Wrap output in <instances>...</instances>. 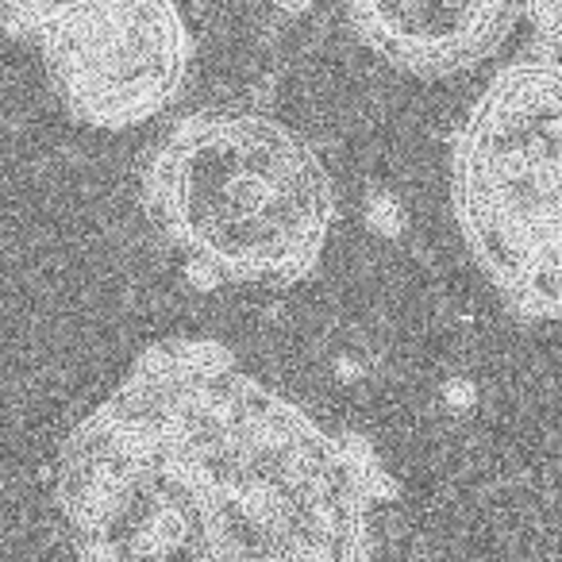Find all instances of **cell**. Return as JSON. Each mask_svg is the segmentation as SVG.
Segmentation results:
<instances>
[{
	"mask_svg": "<svg viewBox=\"0 0 562 562\" xmlns=\"http://www.w3.org/2000/svg\"><path fill=\"white\" fill-rule=\"evenodd\" d=\"M397 497L359 431H331L204 336L150 344L58 447L78 559L355 562Z\"/></svg>",
	"mask_w": 562,
	"mask_h": 562,
	"instance_id": "1",
	"label": "cell"
},
{
	"mask_svg": "<svg viewBox=\"0 0 562 562\" xmlns=\"http://www.w3.org/2000/svg\"><path fill=\"white\" fill-rule=\"evenodd\" d=\"M273 9L281 12V16H301V12H308L316 4V0H270Z\"/></svg>",
	"mask_w": 562,
	"mask_h": 562,
	"instance_id": "10",
	"label": "cell"
},
{
	"mask_svg": "<svg viewBox=\"0 0 562 562\" xmlns=\"http://www.w3.org/2000/svg\"><path fill=\"white\" fill-rule=\"evenodd\" d=\"M40 47L58 104L78 124L124 132L178 101L193 35L178 0H109L50 32Z\"/></svg>",
	"mask_w": 562,
	"mask_h": 562,
	"instance_id": "4",
	"label": "cell"
},
{
	"mask_svg": "<svg viewBox=\"0 0 562 562\" xmlns=\"http://www.w3.org/2000/svg\"><path fill=\"white\" fill-rule=\"evenodd\" d=\"M508 305L524 316L536 321H554L562 324V232L554 235V243L547 247V255L539 258V266L531 270V278L520 285Z\"/></svg>",
	"mask_w": 562,
	"mask_h": 562,
	"instance_id": "7",
	"label": "cell"
},
{
	"mask_svg": "<svg viewBox=\"0 0 562 562\" xmlns=\"http://www.w3.org/2000/svg\"><path fill=\"white\" fill-rule=\"evenodd\" d=\"M143 212L204 285H297L336 224L328 166L250 109L181 116L143 162Z\"/></svg>",
	"mask_w": 562,
	"mask_h": 562,
	"instance_id": "2",
	"label": "cell"
},
{
	"mask_svg": "<svg viewBox=\"0 0 562 562\" xmlns=\"http://www.w3.org/2000/svg\"><path fill=\"white\" fill-rule=\"evenodd\" d=\"M536 55H543L547 63H554L562 70V24L554 27L551 35H543V40H536Z\"/></svg>",
	"mask_w": 562,
	"mask_h": 562,
	"instance_id": "9",
	"label": "cell"
},
{
	"mask_svg": "<svg viewBox=\"0 0 562 562\" xmlns=\"http://www.w3.org/2000/svg\"><path fill=\"white\" fill-rule=\"evenodd\" d=\"M451 204L474 262L513 301L562 232V70L543 55L505 66L467 112Z\"/></svg>",
	"mask_w": 562,
	"mask_h": 562,
	"instance_id": "3",
	"label": "cell"
},
{
	"mask_svg": "<svg viewBox=\"0 0 562 562\" xmlns=\"http://www.w3.org/2000/svg\"><path fill=\"white\" fill-rule=\"evenodd\" d=\"M344 9L351 32L382 63L436 81L497 55L524 0H344Z\"/></svg>",
	"mask_w": 562,
	"mask_h": 562,
	"instance_id": "5",
	"label": "cell"
},
{
	"mask_svg": "<svg viewBox=\"0 0 562 562\" xmlns=\"http://www.w3.org/2000/svg\"><path fill=\"white\" fill-rule=\"evenodd\" d=\"M97 4H109V0H0V24L16 40L43 43L50 32Z\"/></svg>",
	"mask_w": 562,
	"mask_h": 562,
	"instance_id": "6",
	"label": "cell"
},
{
	"mask_svg": "<svg viewBox=\"0 0 562 562\" xmlns=\"http://www.w3.org/2000/svg\"><path fill=\"white\" fill-rule=\"evenodd\" d=\"M524 16L536 27V40H543L562 24V0H524Z\"/></svg>",
	"mask_w": 562,
	"mask_h": 562,
	"instance_id": "8",
	"label": "cell"
}]
</instances>
